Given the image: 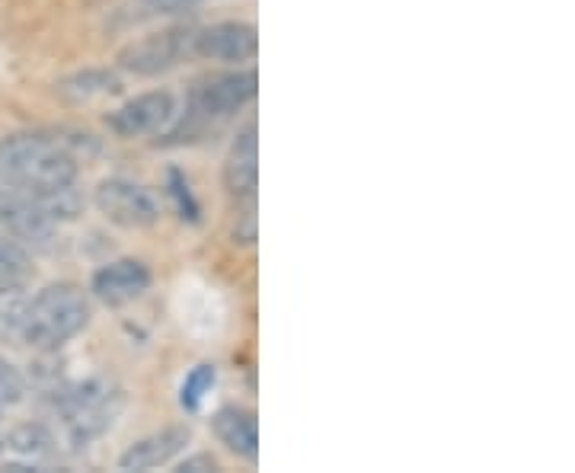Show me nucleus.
Masks as SVG:
<instances>
[{"instance_id": "f257e3e1", "label": "nucleus", "mask_w": 575, "mask_h": 473, "mask_svg": "<svg viewBox=\"0 0 575 473\" xmlns=\"http://www.w3.org/2000/svg\"><path fill=\"white\" fill-rule=\"evenodd\" d=\"M0 179L29 192L39 205L77 183V157L52 135H7L0 141Z\"/></svg>"}, {"instance_id": "f03ea898", "label": "nucleus", "mask_w": 575, "mask_h": 473, "mask_svg": "<svg viewBox=\"0 0 575 473\" xmlns=\"http://www.w3.org/2000/svg\"><path fill=\"white\" fill-rule=\"evenodd\" d=\"M93 311L84 288L74 282H55L45 285L39 295L26 301L23 314V346L39 352H55L64 342H71L77 333L87 330Z\"/></svg>"}, {"instance_id": "7ed1b4c3", "label": "nucleus", "mask_w": 575, "mask_h": 473, "mask_svg": "<svg viewBox=\"0 0 575 473\" xmlns=\"http://www.w3.org/2000/svg\"><path fill=\"white\" fill-rule=\"evenodd\" d=\"M119 406L122 394L106 378H90L84 384L61 387L55 394V410L61 413V422L74 445H87L90 438L112 426V416L119 413Z\"/></svg>"}, {"instance_id": "20e7f679", "label": "nucleus", "mask_w": 575, "mask_h": 473, "mask_svg": "<svg viewBox=\"0 0 575 473\" xmlns=\"http://www.w3.org/2000/svg\"><path fill=\"white\" fill-rule=\"evenodd\" d=\"M224 186L237 211L234 237L240 243L256 240V195H259V138L256 122H246L224 163Z\"/></svg>"}, {"instance_id": "39448f33", "label": "nucleus", "mask_w": 575, "mask_h": 473, "mask_svg": "<svg viewBox=\"0 0 575 473\" xmlns=\"http://www.w3.org/2000/svg\"><path fill=\"white\" fill-rule=\"evenodd\" d=\"M259 93V77L256 71H221V74H205L192 80L189 87V112L205 122L211 119H227L250 106Z\"/></svg>"}, {"instance_id": "423d86ee", "label": "nucleus", "mask_w": 575, "mask_h": 473, "mask_svg": "<svg viewBox=\"0 0 575 473\" xmlns=\"http://www.w3.org/2000/svg\"><path fill=\"white\" fill-rule=\"evenodd\" d=\"M189 55H192V29L173 26L125 45L119 52V68L138 77H154L176 68V64L186 61Z\"/></svg>"}, {"instance_id": "0eeeda50", "label": "nucleus", "mask_w": 575, "mask_h": 473, "mask_svg": "<svg viewBox=\"0 0 575 473\" xmlns=\"http://www.w3.org/2000/svg\"><path fill=\"white\" fill-rule=\"evenodd\" d=\"M93 202L106 221L128 227V231H144V227H154L160 221V205L154 195L122 176L103 179V183L96 186Z\"/></svg>"}, {"instance_id": "6e6552de", "label": "nucleus", "mask_w": 575, "mask_h": 473, "mask_svg": "<svg viewBox=\"0 0 575 473\" xmlns=\"http://www.w3.org/2000/svg\"><path fill=\"white\" fill-rule=\"evenodd\" d=\"M0 231L20 243L45 247L55 237V221L45 215V208L29 192L0 179Z\"/></svg>"}, {"instance_id": "1a4fd4ad", "label": "nucleus", "mask_w": 575, "mask_h": 473, "mask_svg": "<svg viewBox=\"0 0 575 473\" xmlns=\"http://www.w3.org/2000/svg\"><path fill=\"white\" fill-rule=\"evenodd\" d=\"M259 52V32L253 23L227 20L192 29V55L205 61H253Z\"/></svg>"}, {"instance_id": "9d476101", "label": "nucleus", "mask_w": 575, "mask_h": 473, "mask_svg": "<svg viewBox=\"0 0 575 473\" xmlns=\"http://www.w3.org/2000/svg\"><path fill=\"white\" fill-rule=\"evenodd\" d=\"M176 116V103L167 90H151L141 93L135 100L122 103L115 112H109L106 125L119 138H144L154 135L160 128H167Z\"/></svg>"}, {"instance_id": "9b49d317", "label": "nucleus", "mask_w": 575, "mask_h": 473, "mask_svg": "<svg viewBox=\"0 0 575 473\" xmlns=\"http://www.w3.org/2000/svg\"><path fill=\"white\" fill-rule=\"evenodd\" d=\"M93 295L109 307H122L128 301L141 298L151 288V269L141 259H115V263L96 269L93 275Z\"/></svg>"}, {"instance_id": "f8f14e48", "label": "nucleus", "mask_w": 575, "mask_h": 473, "mask_svg": "<svg viewBox=\"0 0 575 473\" xmlns=\"http://www.w3.org/2000/svg\"><path fill=\"white\" fill-rule=\"evenodd\" d=\"M189 438H192V432L186 426H170L163 432L147 435L122 454L119 470H154L160 464H170L176 454L189 445Z\"/></svg>"}, {"instance_id": "ddd939ff", "label": "nucleus", "mask_w": 575, "mask_h": 473, "mask_svg": "<svg viewBox=\"0 0 575 473\" xmlns=\"http://www.w3.org/2000/svg\"><path fill=\"white\" fill-rule=\"evenodd\" d=\"M211 426H215L221 445H227V451H234L237 458L250 464L259 458V422L250 410H243V406H224V410H218L215 419H211Z\"/></svg>"}, {"instance_id": "4468645a", "label": "nucleus", "mask_w": 575, "mask_h": 473, "mask_svg": "<svg viewBox=\"0 0 575 473\" xmlns=\"http://www.w3.org/2000/svg\"><path fill=\"white\" fill-rule=\"evenodd\" d=\"M55 93L61 100H68L74 106H84L93 100H103V96H119L122 93V80L109 74V71H80L71 74L55 84Z\"/></svg>"}, {"instance_id": "2eb2a0df", "label": "nucleus", "mask_w": 575, "mask_h": 473, "mask_svg": "<svg viewBox=\"0 0 575 473\" xmlns=\"http://www.w3.org/2000/svg\"><path fill=\"white\" fill-rule=\"evenodd\" d=\"M32 272L29 253L20 247V240H13L10 234L0 231V288L23 285Z\"/></svg>"}, {"instance_id": "dca6fc26", "label": "nucleus", "mask_w": 575, "mask_h": 473, "mask_svg": "<svg viewBox=\"0 0 575 473\" xmlns=\"http://www.w3.org/2000/svg\"><path fill=\"white\" fill-rule=\"evenodd\" d=\"M26 295L20 285L0 288V339L20 342L23 339V314H26Z\"/></svg>"}, {"instance_id": "f3484780", "label": "nucleus", "mask_w": 575, "mask_h": 473, "mask_svg": "<svg viewBox=\"0 0 575 473\" xmlns=\"http://www.w3.org/2000/svg\"><path fill=\"white\" fill-rule=\"evenodd\" d=\"M7 445H10L16 454H26V458H39V454H45L48 445H52V438H48V432L39 429V426H23V429H16V432L7 438Z\"/></svg>"}, {"instance_id": "a211bd4d", "label": "nucleus", "mask_w": 575, "mask_h": 473, "mask_svg": "<svg viewBox=\"0 0 575 473\" xmlns=\"http://www.w3.org/2000/svg\"><path fill=\"white\" fill-rule=\"evenodd\" d=\"M211 384H215V365H199L189 374L186 384H183V397H179L189 413L199 410V403L205 397V390H211Z\"/></svg>"}, {"instance_id": "6ab92c4d", "label": "nucleus", "mask_w": 575, "mask_h": 473, "mask_svg": "<svg viewBox=\"0 0 575 473\" xmlns=\"http://www.w3.org/2000/svg\"><path fill=\"white\" fill-rule=\"evenodd\" d=\"M26 394V381L23 374L16 371L7 358H0V406H13L20 403Z\"/></svg>"}, {"instance_id": "aec40b11", "label": "nucleus", "mask_w": 575, "mask_h": 473, "mask_svg": "<svg viewBox=\"0 0 575 473\" xmlns=\"http://www.w3.org/2000/svg\"><path fill=\"white\" fill-rule=\"evenodd\" d=\"M170 189H173V195H176V202H179V211H183V218H189V221H195L199 218V205H195V199H192V192H189V183L183 179V173H170Z\"/></svg>"}, {"instance_id": "412c9836", "label": "nucleus", "mask_w": 575, "mask_h": 473, "mask_svg": "<svg viewBox=\"0 0 575 473\" xmlns=\"http://www.w3.org/2000/svg\"><path fill=\"white\" fill-rule=\"evenodd\" d=\"M205 4V0H144V7L151 13H179V10H192Z\"/></svg>"}, {"instance_id": "4be33fe9", "label": "nucleus", "mask_w": 575, "mask_h": 473, "mask_svg": "<svg viewBox=\"0 0 575 473\" xmlns=\"http://www.w3.org/2000/svg\"><path fill=\"white\" fill-rule=\"evenodd\" d=\"M179 470H189V473H199V470H221L218 461L211 458V454H195V458H186L183 464H179Z\"/></svg>"}]
</instances>
